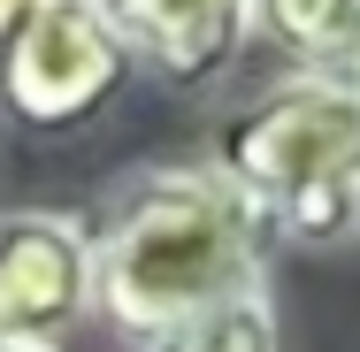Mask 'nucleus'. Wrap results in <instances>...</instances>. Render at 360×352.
<instances>
[{
  "label": "nucleus",
  "mask_w": 360,
  "mask_h": 352,
  "mask_svg": "<svg viewBox=\"0 0 360 352\" xmlns=\"http://www.w3.org/2000/svg\"><path fill=\"white\" fill-rule=\"evenodd\" d=\"M92 237V306L115 337L161 345L176 322L261 283L269 222L245 207L215 169H146L123 184Z\"/></svg>",
  "instance_id": "f257e3e1"
},
{
  "label": "nucleus",
  "mask_w": 360,
  "mask_h": 352,
  "mask_svg": "<svg viewBox=\"0 0 360 352\" xmlns=\"http://www.w3.org/2000/svg\"><path fill=\"white\" fill-rule=\"evenodd\" d=\"M215 176L284 237L360 230V92L345 77H291L215 145Z\"/></svg>",
  "instance_id": "f03ea898"
},
{
  "label": "nucleus",
  "mask_w": 360,
  "mask_h": 352,
  "mask_svg": "<svg viewBox=\"0 0 360 352\" xmlns=\"http://www.w3.org/2000/svg\"><path fill=\"white\" fill-rule=\"evenodd\" d=\"M123 77H131V54L115 46L92 0H46L0 39V107L23 131L92 123Z\"/></svg>",
  "instance_id": "7ed1b4c3"
},
{
  "label": "nucleus",
  "mask_w": 360,
  "mask_h": 352,
  "mask_svg": "<svg viewBox=\"0 0 360 352\" xmlns=\"http://www.w3.org/2000/svg\"><path fill=\"white\" fill-rule=\"evenodd\" d=\"M92 306V237L70 214H0V345H54Z\"/></svg>",
  "instance_id": "20e7f679"
},
{
  "label": "nucleus",
  "mask_w": 360,
  "mask_h": 352,
  "mask_svg": "<svg viewBox=\"0 0 360 352\" xmlns=\"http://www.w3.org/2000/svg\"><path fill=\"white\" fill-rule=\"evenodd\" d=\"M115 46L161 84H215L253 39V0H92Z\"/></svg>",
  "instance_id": "39448f33"
},
{
  "label": "nucleus",
  "mask_w": 360,
  "mask_h": 352,
  "mask_svg": "<svg viewBox=\"0 0 360 352\" xmlns=\"http://www.w3.org/2000/svg\"><path fill=\"white\" fill-rule=\"evenodd\" d=\"M253 31L307 62V77H338L360 39V0H253Z\"/></svg>",
  "instance_id": "423d86ee"
},
{
  "label": "nucleus",
  "mask_w": 360,
  "mask_h": 352,
  "mask_svg": "<svg viewBox=\"0 0 360 352\" xmlns=\"http://www.w3.org/2000/svg\"><path fill=\"white\" fill-rule=\"evenodd\" d=\"M146 352H276L269 291L245 283V291H230V299H215V306H200L192 322H176L161 345H146Z\"/></svg>",
  "instance_id": "0eeeda50"
},
{
  "label": "nucleus",
  "mask_w": 360,
  "mask_h": 352,
  "mask_svg": "<svg viewBox=\"0 0 360 352\" xmlns=\"http://www.w3.org/2000/svg\"><path fill=\"white\" fill-rule=\"evenodd\" d=\"M31 8H46V0H0V39H8V31H15V23L31 15Z\"/></svg>",
  "instance_id": "6e6552de"
},
{
  "label": "nucleus",
  "mask_w": 360,
  "mask_h": 352,
  "mask_svg": "<svg viewBox=\"0 0 360 352\" xmlns=\"http://www.w3.org/2000/svg\"><path fill=\"white\" fill-rule=\"evenodd\" d=\"M0 352H54V345H0Z\"/></svg>",
  "instance_id": "1a4fd4ad"
}]
</instances>
